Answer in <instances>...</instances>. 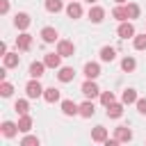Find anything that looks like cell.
Masks as SVG:
<instances>
[{"label": "cell", "mask_w": 146, "mask_h": 146, "mask_svg": "<svg viewBox=\"0 0 146 146\" xmlns=\"http://www.w3.org/2000/svg\"><path fill=\"white\" fill-rule=\"evenodd\" d=\"M103 18H105V9L103 7H91L89 9V21L91 23H100Z\"/></svg>", "instance_id": "12"}, {"label": "cell", "mask_w": 146, "mask_h": 146, "mask_svg": "<svg viewBox=\"0 0 146 146\" xmlns=\"http://www.w3.org/2000/svg\"><path fill=\"white\" fill-rule=\"evenodd\" d=\"M119 36L121 39H130V36H135V27H132V23H128V21H123L121 25H119Z\"/></svg>", "instance_id": "5"}, {"label": "cell", "mask_w": 146, "mask_h": 146, "mask_svg": "<svg viewBox=\"0 0 146 146\" xmlns=\"http://www.w3.org/2000/svg\"><path fill=\"white\" fill-rule=\"evenodd\" d=\"M14 25H16L18 30H27V27H30V16H27V14H16Z\"/></svg>", "instance_id": "14"}, {"label": "cell", "mask_w": 146, "mask_h": 146, "mask_svg": "<svg viewBox=\"0 0 146 146\" xmlns=\"http://www.w3.org/2000/svg\"><path fill=\"white\" fill-rule=\"evenodd\" d=\"M46 68H48L46 62H32V64H30V78H41Z\"/></svg>", "instance_id": "8"}, {"label": "cell", "mask_w": 146, "mask_h": 146, "mask_svg": "<svg viewBox=\"0 0 146 146\" xmlns=\"http://www.w3.org/2000/svg\"><path fill=\"white\" fill-rule=\"evenodd\" d=\"M21 144H23V146H34V144H39V139H36V137H25Z\"/></svg>", "instance_id": "34"}, {"label": "cell", "mask_w": 146, "mask_h": 146, "mask_svg": "<svg viewBox=\"0 0 146 146\" xmlns=\"http://www.w3.org/2000/svg\"><path fill=\"white\" fill-rule=\"evenodd\" d=\"M18 66V52H5V68Z\"/></svg>", "instance_id": "18"}, {"label": "cell", "mask_w": 146, "mask_h": 146, "mask_svg": "<svg viewBox=\"0 0 146 146\" xmlns=\"http://www.w3.org/2000/svg\"><path fill=\"white\" fill-rule=\"evenodd\" d=\"M0 11H2V14H7V11H9V0H2V5H0Z\"/></svg>", "instance_id": "35"}, {"label": "cell", "mask_w": 146, "mask_h": 146, "mask_svg": "<svg viewBox=\"0 0 146 146\" xmlns=\"http://www.w3.org/2000/svg\"><path fill=\"white\" fill-rule=\"evenodd\" d=\"M84 75H87L89 80H96V78L100 75V66H98L96 62H89V64H84Z\"/></svg>", "instance_id": "9"}, {"label": "cell", "mask_w": 146, "mask_h": 146, "mask_svg": "<svg viewBox=\"0 0 146 146\" xmlns=\"http://www.w3.org/2000/svg\"><path fill=\"white\" fill-rule=\"evenodd\" d=\"M62 112L66 116H75V114H80V105H75L73 100H62Z\"/></svg>", "instance_id": "7"}, {"label": "cell", "mask_w": 146, "mask_h": 146, "mask_svg": "<svg viewBox=\"0 0 146 146\" xmlns=\"http://www.w3.org/2000/svg\"><path fill=\"white\" fill-rule=\"evenodd\" d=\"M32 128V119L27 116V114H21V119H18V130L21 132H27Z\"/></svg>", "instance_id": "23"}, {"label": "cell", "mask_w": 146, "mask_h": 146, "mask_svg": "<svg viewBox=\"0 0 146 146\" xmlns=\"http://www.w3.org/2000/svg\"><path fill=\"white\" fill-rule=\"evenodd\" d=\"M121 100H123V105L137 103V91H135V89H125V91H123V96H121Z\"/></svg>", "instance_id": "22"}, {"label": "cell", "mask_w": 146, "mask_h": 146, "mask_svg": "<svg viewBox=\"0 0 146 146\" xmlns=\"http://www.w3.org/2000/svg\"><path fill=\"white\" fill-rule=\"evenodd\" d=\"M112 16L123 23V21H128V9H125V7H114V9H112Z\"/></svg>", "instance_id": "25"}, {"label": "cell", "mask_w": 146, "mask_h": 146, "mask_svg": "<svg viewBox=\"0 0 146 146\" xmlns=\"http://www.w3.org/2000/svg\"><path fill=\"white\" fill-rule=\"evenodd\" d=\"M137 110L139 114H146V98H137Z\"/></svg>", "instance_id": "33"}, {"label": "cell", "mask_w": 146, "mask_h": 146, "mask_svg": "<svg viewBox=\"0 0 146 146\" xmlns=\"http://www.w3.org/2000/svg\"><path fill=\"white\" fill-rule=\"evenodd\" d=\"M132 43H135V48H137V50H144V48H146V34H137Z\"/></svg>", "instance_id": "32"}, {"label": "cell", "mask_w": 146, "mask_h": 146, "mask_svg": "<svg viewBox=\"0 0 146 146\" xmlns=\"http://www.w3.org/2000/svg\"><path fill=\"white\" fill-rule=\"evenodd\" d=\"M57 78H59V82H71V80L75 78V71H73L71 66H62L59 73H57Z\"/></svg>", "instance_id": "10"}, {"label": "cell", "mask_w": 146, "mask_h": 146, "mask_svg": "<svg viewBox=\"0 0 146 146\" xmlns=\"http://www.w3.org/2000/svg\"><path fill=\"white\" fill-rule=\"evenodd\" d=\"M11 91H14V87H11L7 80H2V84H0V94H2L5 98H9V96H11Z\"/></svg>", "instance_id": "29"}, {"label": "cell", "mask_w": 146, "mask_h": 146, "mask_svg": "<svg viewBox=\"0 0 146 146\" xmlns=\"http://www.w3.org/2000/svg\"><path fill=\"white\" fill-rule=\"evenodd\" d=\"M87 2H89V5H94V2H96V0H87Z\"/></svg>", "instance_id": "37"}, {"label": "cell", "mask_w": 146, "mask_h": 146, "mask_svg": "<svg viewBox=\"0 0 146 146\" xmlns=\"http://www.w3.org/2000/svg\"><path fill=\"white\" fill-rule=\"evenodd\" d=\"M135 66H137V62H135L132 57H123V59H121V68H123L125 73H130V71H135Z\"/></svg>", "instance_id": "26"}, {"label": "cell", "mask_w": 146, "mask_h": 146, "mask_svg": "<svg viewBox=\"0 0 146 146\" xmlns=\"http://www.w3.org/2000/svg\"><path fill=\"white\" fill-rule=\"evenodd\" d=\"M43 98H46V103H57L59 100V89H55V87L43 89Z\"/></svg>", "instance_id": "17"}, {"label": "cell", "mask_w": 146, "mask_h": 146, "mask_svg": "<svg viewBox=\"0 0 146 146\" xmlns=\"http://www.w3.org/2000/svg\"><path fill=\"white\" fill-rule=\"evenodd\" d=\"M91 139H94V141H105V139H107V130H105L103 125H96L94 132H91Z\"/></svg>", "instance_id": "19"}, {"label": "cell", "mask_w": 146, "mask_h": 146, "mask_svg": "<svg viewBox=\"0 0 146 146\" xmlns=\"http://www.w3.org/2000/svg\"><path fill=\"white\" fill-rule=\"evenodd\" d=\"M128 18H137L139 16V5H135V2H128Z\"/></svg>", "instance_id": "28"}, {"label": "cell", "mask_w": 146, "mask_h": 146, "mask_svg": "<svg viewBox=\"0 0 146 146\" xmlns=\"http://www.w3.org/2000/svg\"><path fill=\"white\" fill-rule=\"evenodd\" d=\"M46 9L52 11V14L62 11V0H46Z\"/></svg>", "instance_id": "27"}, {"label": "cell", "mask_w": 146, "mask_h": 146, "mask_svg": "<svg viewBox=\"0 0 146 146\" xmlns=\"http://www.w3.org/2000/svg\"><path fill=\"white\" fill-rule=\"evenodd\" d=\"M16 48H18V50H30V48H32V34L23 32V34L16 39Z\"/></svg>", "instance_id": "6"}, {"label": "cell", "mask_w": 146, "mask_h": 146, "mask_svg": "<svg viewBox=\"0 0 146 146\" xmlns=\"http://www.w3.org/2000/svg\"><path fill=\"white\" fill-rule=\"evenodd\" d=\"M57 52H59L62 57H73L75 46H73L71 41H59V43H57Z\"/></svg>", "instance_id": "3"}, {"label": "cell", "mask_w": 146, "mask_h": 146, "mask_svg": "<svg viewBox=\"0 0 146 146\" xmlns=\"http://www.w3.org/2000/svg\"><path fill=\"white\" fill-rule=\"evenodd\" d=\"M66 14H68L71 18H80V16H82V7H80L78 2H71V5L66 7Z\"/></svg>", "instance_id": "20"}, {"label": "cell", "mask_w": 146, "mask_h": 146, "mask_svg": "<svg viewBox=\"0 0 146 146\" xmlns=\"http://www.w3.org/2000/svg\"><path fill=\"white\" fill-rule=\"evenodd\" d=\"M114 137L119 141H130L132 139V130L128 125H119V128H114Z\"/></svg>", "instance_id": "4"}, {"label": "cell", "mask_w": 146, "mask_h": 146, "mask_svg": "<svg viewBox=\"0 0 146 146\" xmlns=\"http://www.w3.org/2000/svg\"><path fill=\"white\" fill-rule=\"evenodd\" d=\"M25 94H27V98H39V96H43V87L39 84V78H32V80L25 84Z\"/></svg>", "instance_id": "1"}, {"label": "cell", "mask_w": 146, "mask_h": 146, "mask_svg": "<svg viewBox=\"0 0 146 146\" xmlns=\"http://www.w3.org/2000/svg\"><path fill=\"white\" fill-rule=\"evenodd\" d=\"M41 39H43L46 43H52V41L57 39V30H55V27H43V30H41Z\"/></svg>", "instance_id": "16"}, {"label": "cell", "mask_w": 146, "mask_h": 146, "mask_svg": "<svg viewBox=\"0 0 146 146\" xmlns=\"http://www.w3.org/2000/svg\"><path fill=\"white\" fill-rule=\"evenodd\" d=\"M100 103H103L105 107L112 105V103H114V94H112V91H103V94H100Z\"/></svg>", "instance_id": "30"}, {"label": "cell", "mask_w": 146, "mask_h": 146, "mask_svg": "<svg viewBox=\"0 0 146 146\" xmlns=\"http://www.w3.org/2000/svg\"><path fill=\"white\" fill-rule=\"evenodd\" d=\"M96 114V107H94V103L91 100H84L82 105H80V116H84V119H91Z\"/></svg>", "instance_id": "11"}, {"label": "cell", "mask_w": 146, "mask_h": 146, "mask_svg": "<svg viewBox=\"0 0 146 146\" xmlns=\"http://www.w3.org/2000/svg\"><path fill=\"white\" fill-rule=\"evenodd\" d=\"M14 110H16L18 114H27V110H30V105H27V100H16V105H14Z\"/></svg>", "instance_id": "31"}, {"label": "cell", "mask_w": 146, "mask_h": 146, "mask_svg": "<svg viewBox=\"0 0 146 146\" xmlns=\"http://www.w3.org/2000/svg\"><path fill=\"white\" fill-rule=\"evenodd\" d=\"M80 91H82V94H84L87 98H94V96H98V94H100L98 84H96L94 80H89V78H87V82L82 84V89H80Z\"/></svg>", "instance_id": "2"}, {"label": "cell", "mask_w": 146, "mask_h": 146, "mask_svg": "<svg viewBox=\"0 0 146 146\" xmlns=\"http://www.w3.org/2000/svg\"><path fill=\"white\" fill-rule=\"evenodd\" d=\"M16 130H18L16 123H11V121H5V123H2V135H5V137H14Z\"/></svg>", "instance_id": "24"}, {"label": "cell", "mask_w": 146, "mask_h": 146, "mask_svg": "<svg viewBox=\"0 0 146 146\" xmlns=\"http://www.w3.org/2000/svg\"><path fill=\"white\" fill-rule=\"evenodd\" d=\"M123 114V105L121 103H112V105H107V116L110 119H119Z\"/></svg>", "instance_id": "15"}, {"label": "cell", "mask_w": 146, "mask_h": 146, "mask_svg": "<svg viewBox=\"0 0 146 146\" xmlns=\"http://www.w3.org/2000/svg\"><path fill=\"white\" fill-rule=\"evenodd\" d=\"M114 57H116V50H114L112 46H105V48L100 50V59H103V62H112Z\"/></svg>", "instance_id": "21"}, {"label": "cell", "mask_w": 146, "mask_h": 146, "mask_svg": "<svg viewBox=\"0 0 146 146\" xmlns=\"http://www.w3.org/2000/svg\"><path fill=\"white\" fill-rule=\"evenodd\" d=\"M114 2H119V5H121V2H128V0H114Z\"/></svg>", "instance_id": "36"}, {"label": "cell", "mask_w": 146, "mask_h": 146, "mask_svg": "<svg viewBox=\"0 0 146 146\" xmlns=\"http://www.w3.org/2000/svg\"><path fill=\"white\" fill-rule=\"evenodd\" d=\"M59 59H62V55H59V52H50V55H46V57H43V62H46V66H48V68H59Z\"/></svg>", "instance_id": "13"}]
</instances>
